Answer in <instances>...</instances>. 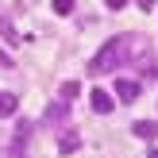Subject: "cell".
I'll list each match as a JSON object with an SVG mask.
<instances>
[{
  "instance_id": "obj_5",
  "label": "cell",
  "mask_w": 158,
  "mask_h": 158,
  "mask_svg": "<svg viewBox=\"0 0 158 158\" xmlns=\"http://www.w3.org/2000/svg\"><path fill=\"white\" fill-rule=\"evenodd\" d=\"M131 131H135L139 139H158V120H135Z\"/></svg>"
},
{
  "instance_id": "obj_8",
  "label": "cell",
  "mask_w": 158,
  "mask_h": 158,
  "mask_svg": "<svg viewBox=\"0 0 158 158\" xmlns=\"http://www.w3.org/2000/svg\"><path fill=\"white\" fill-rule=\"evenodd\" d=\"M15 112H19V100L12 93H0V116H15Z\"/></svg>"
},
{
  "instance_id": "obj_2",
  "label": "cell",
  "mask_w": 158,
  "mask_h": 158,
  "mask_svg": "<svg viewBox=\"0 0 158 158\" xmlns=\"http://www.w3.org/2000/svg\"><path fill=\"white\" fill-rule=\"evenodd\" d=\"M27 139H31V120H15V135L8 147V158H27Z\"/></svg>"
},
{
  "instance_id": "obj_1",
  "label": "cell",
  "mask_w": 158,
  "mask_h": 158,
  "mask_svg": "<svg viewBox=\"0 0 158 158\" xmlns=\"http://www.w3.org/2000/svg\"><path fill=\"white\" fill-rule=\"evenodd\" d=\"M147 39L143 35H116V39H108L104 46H100V54L89 62V69L93 73H104V69H120L123 62H139V58H147Z\"/></svg>"
},
{
  "instance_id": "obj_6",
  "label": "cell",
  "mask_w": 158,
  "mask_h": 158,
  "mask_svg": "<svg viewBox=\"0 0 158 158\" xmlns=\"http://www.w3.org/2000/svg\"><path fill=\"white\" fill-rule=\"evenodd\" d=\"M66 116H69V104H66V100H58V104L46 108V123H66Z\"/></svg>"
},
{
  "instance_id": "obj_12",
  "label": "cell",
  "mask_w": 158,
  "mask_h": 158,
  "mask_svg": "<svg viewBox=\"0 0 158 158\" xmlns=\"http://www.w3.org/2000/svg\"><path fill=\"white\" fill-rule=\"evenodd\" d=\"M0 66H12V58H8V54H0Z\"/></svg>"
},
{
  "instance_id": "obj_7",
  "label": "cell",
  "mask_w": 158,
  "mask_h": 158,
  "mask_svg": "<svg viewBox=\"0 0 158 158\" xmlns=\"http://www.w3.org/2000/svg\"><path fill=\"white\" fill-rule=\"evenodd\" d=\"M77 147H81V135H77V131H62V143H58V151H62V154H73Z\"/></svg>"
},
{
  "instance_id": "obj_10",
  "label": "cell",
  "mask_w": 158,
  "mask_h": 158,
  "mask_svg": "<svg viewBox=\"0 0 158 158\" xmlns=\"http://www.w3.org/2000/svg\"><path fill=\"white\" fill-rule=\"evenodd\" d=\"M0 35H4V43H19V35H15V27H12V23H8V19H0Z\"/></svg>"
},
{
  "instance_id": "obj_9",
  "label": "cell",
  "mask_w": 158,
  "mask_h": 158,
  "mask_svg": "<svg viewBox=\"0 0 158 158\" xmlns=\"http://www.w3.org/2000/svg\"><path fill=\"white\" fill-rule=\"evenodd\" d=\"M58 93H62V100L69 104V100H73L77 93H81V85H77V81H62V89H58Z\"/></svg>"
},
{
  "instance_id": "obj_3",
  "label": "cell",
  "mask_w": 158,
  "mask_h": 158,
  "mask_svg": "<svg viewBox=\"0 0 158 158\" xmlns=\"http://www.w3.org/2000/svg\"><path fill=\"white\" fill-rule=\"evenodd\" d=\"M139 93H143V81H135V77H116V97H120L123 104L139 100Z\"/></svg>"
},
{
  "instance_id": "obj_4",
  "label": "cell",
  "mask_w": 158,
  "mask_h": 158,
  "mask_svg": "<svg viewBox=\"0 0 158 158\" xmlns=\"http://www.w3.org/2000/svg\"><path fill=\"white\" fill-rule=\"evenodd\" d=\"M89 100H93V112H100V116H108V112L116 108V100L108 97L104 89H93V97H89Z\"/></svg>"
},
{
  "instance_id": "obj_11",
  "label": "cell",
  "mask_w": 158,
  "mask_h": 158,
  "mask_svg": "<svg viewBox=\"0 0 158 158\" xmlns=\"http://www.w3.org/2000/svg\"><path fill=\"white\" fill-rule=\"evenodd\" d=\"M54 12H58V15H69V12H73V0H54Z\"/></svg>"
}]
</instances>
